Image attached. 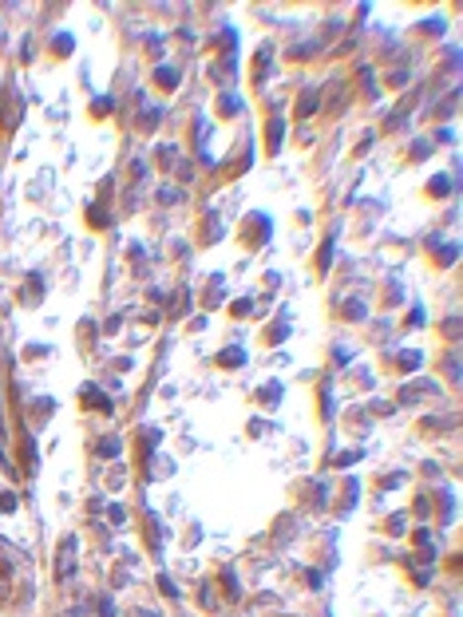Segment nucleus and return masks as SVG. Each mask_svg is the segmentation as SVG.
I'll use <instances>...</instances> for the list:
<instances>
[{"instance_id":"f257e3e1","label":"nucleus","mask_w":463,"mask_h":617,"mask_svg":"<svg viewBox=\"0 0 463 617\" xmlns=\"http://www.w3.org/2000/svg\"><path fill=\"white\" fill-rule=\"evenodd\" d=\"M75 546H79V542L72 538V534H68V538H63V546H60V562H56V578H72L75 574Z\"/></svg>"},{"instance_id":"f03ea898","label":"nucleus","mask_w":463,"mask_h":617,"mask_svg":"<svg viewBox=\"0 0 463 617\" xmlns=\"http://www.w3.org/2000/svg\"><path fill=\"white\" fill-rule=\"evenodd\" d=\"M432 392H435V384H432V380H416V384L400 388V400H404V404H416L420 396H432Z\"/></svg>"},{"instance_id":"7ed1b4c3","label":"nucleus","mask_w":463,"mask_h":617,"mask_svg":"<svg viewBox=\"0 0 463 617\" xmlns=\"http://www.w3.org/2000/svg\"><path fill=\"white\" fill-rule=\"evenodd\" d=\"M83 400H87V404H95L99 412H115V404H111V400H107V396L95 388V384H83Z\"/></svg>"},{"instance_id":"20e7f679","label":"nucleus","mask_w":463,"mask_h":617,"mask_svg":"<svg viewBox=\"0 0 463 617\" xmlns=\"http://www.w3.org/2000/svg\"><path fill=\"white\" fill-rule=\"evenodd\" d=\"M269 151H277V147H281V139H285V119L281 115H273V119H269Z\"/></svg>"},{"instance_id":"39448f33","label":"nucleus","mask_w":463,"mask_h":617,"mask_svg":"<svg viewBox=\"0 0 463 617\" xmlns=\"http://www.w3.org/2000/svg\"><path fill=\"white\" fill-rule=\"evenodd\" d=\"M317 103H321V91H317V87H309V91H305V95L297 99V115H313V111H317Z\"/></svg>"},{"instance_id":"423d86ee","label":"nucleus","mask_w":463,"mask_h":617,"mask_svg":"<svg viewBox=\"0 0 463 617\" xmlns=\"http://www.w3.org/2000/svg\"><path fill=\"white\" fill-rule=\"evenodd\" d=\"M218 364H222V368H238V364H246V348H226V352H218Z\"/></svg>"},{"instance_id":"0eeeda50","label":"nucleus","mask_w":463,"mask_h":617,"mask_svg":"<svg viewBox=\"0 0 463 617\" xmlns=\"http://www.w3.org/2000/svg\"><path fill=\"white\" fill-rule=\"evenodd\" d=\"M40 293H44V285H40V277L32 273V281H28V289H20V301H28V305H36L40 301Z\"/></svg>"},{"instance_id":"6e6552de","label":"nucleus","mask_w":463,"mask_h":617,"mask_svg":"<svg viewBox=\"0 0 463 617\" xmlns=\"http://www.w3.org/2000/svg\"><path fill=\"white\" fill-rule=\"evenodd\" d=\"M257 396H261V404H277V400H281V396H285V388H281V384H277V380H273V384H266V388L257 392Z\"/></svg>"},{"instance_id":"1a4fd4ad","label":"nucleus","mask_w":463,"mask_h":617,"mask_svg":"<svg viewBox=\"0 0 463 617\" xmlns=\"http://www.w3.org/2000/svg\"><path fill=\"white\" fill-rule=\"evenodd\" d=\"M155 79H159L166 91H170V87H179V72H174V67H159V76H155Z\"/></svg>"},{"instance_id":"9d476101","label":"nucleus","mask_w":463,"mask_h":617,"mask_svg":"<svg viewBox=\"0 0 463 617\" xmlns=\"http://www.w3.org/2000/svg\"><path fill=\"white\" fill-rule=\"evenodd\" d=\"M72 36H68V32H60V36H56V40H52V48H60V52H56V56H72Z\"/></svg>"},{"instance_id":"9b49d317","label":"nucleus","mask_w":463,"mask_h":617,"mask_svg":"<svg viewBox=\"0 0 463 617\" xmlns=\"http://www.w3.org/2000/svg\"><path fill=\"white\" fill-rule=\"evenodd\" d=\"M266 72H269V48H261V52H257V72H254V79H257V83L266 79Z\"/></svg>"},{"instance_id":"f8f14e48","label":"nucleus","mask_w":463,"mask_h":617,"mask_svg":"<svg viewBox=\"0 0 463 617\" xmlns=\"http://www.w3.org/2000/svg\"><path fill=\"white\" fill-rule=\"evenodd\" d=\"M455 254H459L455 245H439V249H435V261H439V265H451V261H455Z\"/></svg>"},{"instance_id":"ddd939ff","label":"nucleus","mask_w":463,"mask_h":617,"mask_svg":"<svg viewBox=\"0 0 463 617\" xmlns=\"http://www.w3.org/2000/svg\"><path fill=\"white\" fill-rule=\"evenodd\" d=\"M404 527H408V514H392V518H388V530H392V534H404Z\"/></svg>"},{"instance_id":"4468645a","label":"nucleus","mask_w":463,"mask_h":617,"mask_svg":"<svg viewBox=\"0 0 463 617\" xmlns=\"http://www.w3.org/2000/svg\"><path fill=\"white\" fill-rule=\"evenodd\" d=\"M95 451H99V455H119V439H103Z\"/></svg>"},{"instance_id":"2eb2a0df","label":"nucleus","mask_w":463,"mask_h":617,"mask_svg":"<svg viewBox=\"0 0 463 617\" xmlns=\"http://www.w3.org/2000/svg\"><path fill=\"white\" fill-rule=\"evenodd\" d=\"M0 511H16V495H12V491H4V495H0Z\"/></svg>"},{"instance_id":"dca6fc26","label":"nucleus","mask_w":463,"mask_h":617,"mask_svg":"<svg viewBox=\"0 0 463 617\" xmlns=\"http://www.w3.org/2000/svg\"><path fill=\"white\" fill-rule=\"evenodd\" d=\"M159 589H163L166 598H174V593H179V589H174V582H170V578H166V574H163V578H159Z\"/></svg>"},{"instance_id":"f3484780","label":"nucleus","mask_w":463,"mask_h":617,"mask_svg":"<svg viewBox=\"0 0 463 617\" xmlns=\"http://www.w3.org/2000/svg\"><path fill=\"white\" fill-rule=\"evenodd\" d=\"M91 222H95V226H107V214H103V206H91Z\"/></svg>"},{"instance_id":"a211bd4d","label":"nucleus","mask_w":463,"mask_h":617,"mask_svg":"<svg viewBox=\"0 0 463 617\" xmlns=\"http://www.w3.org/2000/svg\"><path fill=\"white\" fill-rule=\"evenodd\" d=\"M329 261H333V241H325V249H321V269H329Z\"/></svg>"},{"instance_id":"6ab92c4d","label":"nucleus","mask_w":463,"mask_h":617,"mask_svg":"<svg viewBox=\"0 0 463 617\" xmlns=\"http://www.w3.org/2000/svg\"><path fill=\"white\" fill-rule=\"evenodd\" d=\"M238 107H241V103H238V99H234V95H226V99H222V111H226V115H234V111H238Z\"/></svg>"},{"instance_id":"aec40b11","label":"nucleus","mask_w":463,"mask_h":617,"mask_svg":"<svg viewBox=\"0 0 463 617\" xmlns=\"http://www.w3.org/2000/svg\"><path fill=\"white\" fill-rule=\"evenodd\" d=\"M107 514H111V522H127V511H123V507H111Z\"/></svg>"},{"instance_id":"412c9836","label":"nucleus","mask_w":463,"mask_h":617,"mask_svg":"<svg viewBox=\"0 0 463 617\" xmlns=\"http://www.w3.org/2000/svg\"><path fill=\"white\" fill-rule=\"evenodd\" d=\"M400 364H408V368H416V364H420V352H404V356H400Z\"/></svg>"},{"instance_id":"4be33fe9","label":"nucleus","mask_w":463,"mask_h":617,"mask_svg":"<svg viewBox=\"0 0 463 617\" xmlns=\"http://www.w3.org/2000/svg\"><path fill=\"white\" fill-rule=\"evenodd\" d=\"M444 332H448V336H455V332H459V321H455V316H451V321H444Z\"/></svg>"}]
</instances>
